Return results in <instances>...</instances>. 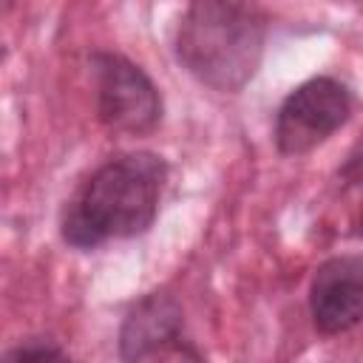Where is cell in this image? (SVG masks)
<instances>
[{
    "label": "cell",
    "instance_id": "1",
    "mask_svg": "<svg viewBox=\"0 0 363 363\" xmlns=\"http://www.w3.org/2000/svg\"><path fill=\"white\" fill-rule=\"evenodd\" d=\"M167 167L156 153H125L105 162L68 201L62 238L91 250L111 238L145 233L159 210Z\"/></svg>",
    "mask_w": 363,
    "mask_h": 363
},
{
    "label": "cell",
    "instance_id": "3",
    "mask_svg": "<svg viewBox=\"0 0 363 363\" xmlns=\"http://www.w3.org/2000/svg\"><path fill=\"white\" fill-rule=\"evenodd\" d=\"M96 79V113L111 133L142 136L162 119V96L150 77L122 54H91Z\"/></svg>",
    "mask_w": 363,
    "mask_h": 363
},
{
    "label": "cell",
    "instance_id": "4",
    "mask_svg": "<svg viewBox=\"0 0 363 363\" xmlns=\"http://www.w3.org/2000/svg\"><path fill=\"white\" fill-rule=\"evenodd\" d=\"M122 363H204L184 329L182 306L167 292L139 298L119 329Z\"/></svg>",
    "mask_w": 363,
    "mask_h": 363
},
{
    "label": "cell",
    "instance_id": "7",
    "mask_svg": "<svg viewBox=\"0 0 363 363\" xmlns=\"http://www.w3.org/2000/svg\"><path fill=\"white\" fill-rule=\"evenodd\" d=\"M3 363H71V357L48 340H28V343L14 346L3 357Z\"/></svg>",
    "mask_w": 363,
    "mask_h": 363
},
{
    "label": "cell",
    "instance_id": "8",
    "mask_svg": "<svg viewBox=\"0 0 363 363\" xmlns=\"http://www.w3.org/2000/svg\"><path fill=\"white\" fill-rule=\"evenodd\" d=\"M340 179H343V184H349V187L363 184V139L354 145V150L349 153L346 164L340 167Z\"/></svg>",
    "mask_w": 363,
    "mask_h": 363
},
{
    "label": "cell",
    "instance_id": "5",
    "mask_svg": "<svg viewBox=\"0 0 363 363\" xmlns=\"http://www.w3.org/2000/svg\"><path fill=\"white\" fill-rule=\"evenodd\" d=\"M352 113V94L332 77L298 85L275 116V145L286 156H301L329 139Z\"/></svg>",
    "mask_w": 363,
    "mask_h": 363
},
{
    "label": "cell",
    "instance_id": "9",
    "mask_svg": "<svg viewBox=\"0 0 363 363\" xmlns=\"http://www.w3.org/2000/svg\"><path fill=\"white\" fill-rule=\"evenodd\" d=\"M357 233H363V221H360V230H357Z\"/></svg>",
    "mask_w": 363,
    "mask_h": 363
},
{
    "label": "cell",
    "instance_id": "2",
    "mask_svg": "<svg viewBox=\"0 0 363 363\" xmlns=\"http://www.w3.org/2000/svg\"><path fill=\"white\" fill-rule=\"evenodd\" d=\"M267 17L258 6L230 0H201L187 6L176 54L182 65L207 88L233 94L241 91L264 54Z\"/></svg>",
    "mask_w": 363,
    "mask_h": 363
},
{
    "label": "cell",
    "instance_id": "6",
    "mask_svg": "<svg viewBox=\"0 0 363 363\" xmlns=\"http://www.w3.org/2000/svg\"><path fill=\"white\" fill-rule=\"evenodd\" d=\"M309 312L323 335L349 332L363 320V255H335L315 269Z\"/></svg>",
    "mask_w": 363,
    "mask_h": 363
}]
</instances>
